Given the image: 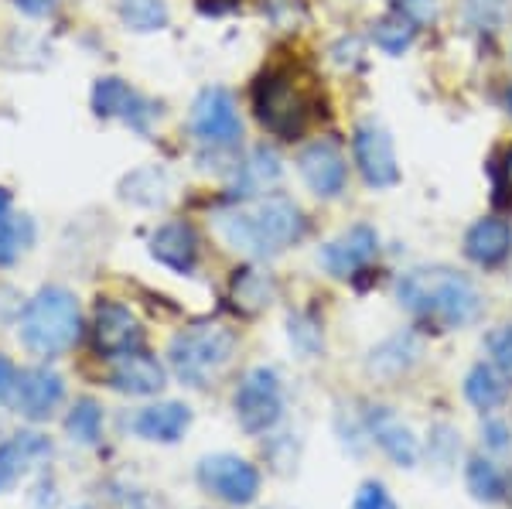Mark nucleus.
Segmentation results:
<instances>
[{
	"label": "nucleus",
	"instance_id": "b1692460",
	"mask_svg": "<svg viewBox=\"0 0 512 509\" xmlns=\"http://www.w3.org/2000/svg\"><path fill=\"white\" fill-rule=\"evenodd\" d=\"M168 188H171L168 171L158 168V164H151V168H137L134 175L123 178L120 195L137 205H161L168 199Z\"/></svg>",
	"mask_w": 512,
	"mask_h": 509
},
{
	"label": "nucleus",
	"instance_id": "ea45409f",
	"mask_svg": "<svg viewBox=\"0 0 512 509\" xmlns=\"http://www.w3.org/2000/svg\"><path fill=\"white\" fill-rule=\"evenodd\" d=\"M502 171H506V185H509V192H512V151H509L506 164H502Z\"/></svg>",
	"mask_w": 512,
	"mask_h": 509
},
{
	"label": "nucleus",
	"instance_id": "dca6fc26",
	"mask_svg": "<svg viewBox=\"0 0 512 509\" xmlns=\"http://www.w3.org/2000/svg\"><path fill=\"white\" fill-rule=\"evenodd\" d=\"M52 455V441L38 431H18L0 445V492Z\"/></svg>",
	"mask_w": 512,
	"mask_h": 509
},
{
	"label": "nucleus",
	"instance_id": "c9c22d12",
	"mask_svg": "<svg viewBox=\"0 0 512 509\" xmlns=\"http://www.w3.org/2000/svg\"><path fill=\"white\" fill-rule=\"evenodd\" d=\"M482 434H485V445H489L492 451H506L509 448V428L502 421H489L482 428Z\"/></svg>",
	"mask_w": 512,
	"mask_h": 509
},
{
	"label": "nucleus",
	"instance_id": "bb28decb",
	"mask_svg": "<svg viewBox=\"0 0 512 509\" xmlns=\"http://www.w3.org/2000/svg\"><path fill=\"white\" fill-rule=\"evenodd\" d=\"M65 434L76 445H96L99 434H103V407L93 397H79L72 404L69 417H65Z\"/></svg>",
	"mask_w": 512,
	"mask_h": 509
},
{
	"label": "nucleus",
	"instance_id": "f03ea898",
	"mask_svg": "<svg viewBox=\"0 0 512 509\" xmlns=\"http://www.w3.org/2000/svg\"><path fill=\"white\" fill-rule=\"evenodd\" d=\"M216 229L222 240L246 257H274L304 236V216L291 199L270 195L253 202L250 209L219 212Z\"/></svg>",
	"mask_w": 512,
	"mask_h": 509
},
{
	"label": "nucleus",
	"instance_id": "6ab92c4d",
	"mask_svg": "<svg viewBox=\"0 0 512 509\" xmlns=\"http://www.w3.org/2000/svg\"><path fill=\"white\" fill-rule=\"evenodd\" d=\"M512 253V226L499 216H485L465 233V257L478 267H499Z\"/></svg>",
	"mask_w": 512,
	"mask_h": 509
},
{
	"label": "nucleus",
	"instance_id": "7c9ffc66",
	"mask_svg": "<svg viewBox=\"0 0 512 509\" xmlns=\"http://www.w3.org/2000/svg\"><path fill=\"white\" fill-rule=\"evenodd\" d=\"M485 349L492 356V366L512 376V325H499L485 335Z\"/></svg>",
	"mask_w": 512,
	"mask_h": 509
},
{
	"label": "nucleus",
	"instance_id": "ddd939ff",
	"mask_svg": "<svg viewBox=\"0 0 512 509\" xmlns=\"http://www.w3.org/2000/svg\"><path fill=\"white\" fill-rule=\"evenodd\" d=\"M297 168H301V178L308 182L311 192L321 195V199L342 195L345 178H349L342 151H338L332 141H315L304 147V151L297 154Z\"/></svg>",
	"mask_w": 512,
	"mask_h": 509
},
{
	"label": "nucleus",
	"instance_id": "72a5a7b5",
	"mask_svg": "<svg viewBox=\"0 0 512 509\" xmlns=\"http://www.w3.org/2000/svg\"><path fill=\"white\" fill-rule=\"evenodd\" d=\"M291 339L301 346L304 352H315L318 342H321V332L315 328V322H308V318H291Z\"/></svg>",
	"mask_w": 512,
	"mask_h": 509
},
{
	"label": "nucleus",
	"instance_id": "a19ab883",
	"mask_svg": "<svg viewBox=\"0 0 512 509\" xmlns=\"http://www.w3.org/2000/svg\"><path fill=\"white\" fill-rule=\"evenodd\" d=\"M509 106H512V89H509Z\"/></svg>",
	"mask_w": 512,
	"mask_h": 509
},
{
	"label": "nucleus",
	"instance_id": "9d476101",
	"mask_svg": "<svg viewBox=\"0 0 512 509\" xmlns=\"http://www.w3.org/2000/svg\"><path fill=\"white\" fill-rule=\"evenodd\" d=\"M93 339L99 356L120 359L127 352H137L144 342V328H140L137 315L120 301H99L93 318Z\"/></svg>",
	"mask_w": 512,
	"mask_h": 509
},
{
	"label": "nucleus",
	"instance_id": "cd10ccee",
	"mask_svg": "<svg viewBox=\"0 0 512 509\" xmlns=\"http://www.w3.org/2000/svg\"><path fill=\"white\" fill-rule=\"evenodd\" d=\"M417 342L410 339V335H396V339L390 342H383L376 352H373V359H369V369L379 376H400V373H407L410 366H414V359H417Z\"/></svg>",
	"mask_w": 512,
	"mask_h": 509
},
{
	"label": "nucleus",
	"instance_id": "7ed1b4c3",
	"mask_svg": "<svg viewBox=\"0 0 512 509\" xmlns=\"http://www.w3.org/2000/svg\"><path fill=\"white\" fill-rule=\"evenodd\" d=\"M82 335V311L72 291L65 287H41L28 301L21 315V342L35 356H62L79 342Z\"/></svg>",
	"mask_w": 512,
	"mask_h": 509
},
{
	"label": "nucleus",
	"instance_id": "2f4dec72",
	"mask_svg": "<svg viewBox=\"0 0 512 509\" xmlns=\"http://www.w3.org/2000/svg\"><path fill=\"white\" fill-rule=\"evenodd\" d=\"M465 7L472 24L482 31H495L506 18V0H465Z\"/></svg>",
	"mask_w": 512,
	"mask_h": 509
},
{
	"label": "nucleus",
	"instance_id": "f704fd0d",
	"mask_svg": "<svg viewBox=\"0 0 512 509\" xmlns=\"http://www.w3.org/2000/svg\"><path fill=\"white\" fill-rule=\"evenodd\" d=\"M396 11H400L403 18H410L414 24H427V21H434L437 4L434 0H396Z\"/></svg>",
	"mask_w": 512,
	"mask_h": 509
},
{
	"label": "nucleus",
	"instance_id": "f8f14e48",
	"mask_svg": "<svg viewBox=\"0 0 512 509\" xmlns=\"http://www.w3.org/2000/svg\"><path fill=\"white\" fill-rule=\"evenodd\" d=\"M65 397V380L48 366L21 369L14 383V407L28 421H48Z\"/></svg>",
	"mask_w": 512,
	"mask_h": 509
},
{
	"label": "nucleus",
	"instance_id": "e433bc0d",
	"mask_svg": "<svg viewBox=\"0 0 512 509\" xmlns=\"http://www.w3.org/2000/svg\"><path fill=\"white\" fill-rule=\"evenodd\" d=\"M14 383H18V369L7 356H0V400H7L14 393Z\"/></svg>",
	"mask_w": 512,
	"mask_h": 509
},
{
	"label": "nucleus",
	"instance_id": "39448f33",
	"mask_svg": "<svg viewBox=\"0 0 512 509\" xmlns=\"http://www.w3.org/2000/svg\"><path fill=\"white\" fill-rule=\"evenodd\" d=\"M253 106L263 127L277 137L294 141L308 123V100L301 96V89L294 86V79L287 72H267L253 89Z\"/></svg>",
	"mask_w": 512,
	"mask_h": 509
},
{
	"label": "nucleus",
	"instance_id": "6e6552de",
	"mask_svg": "<svg viewBox=\"0 0 512 509\" xmlns=\"http://www.w3.org/2000/svg\"><path fill=\"white\" fill-rule=\"evenodd\" d=\"M192 134L212 147H229L239 141L243 123H239V110L229 89L209 86L198 93V100L192 103Z\"/></svg>",
	"mask_w": 512,
	"mask_h": 509
},
{
	"label": "nucleus",
	"instance_id": "412c9836",
	"mask_svg": "<svg viewBox=\"0 0 512 509\" xmlns=\"http://www.w3.org/2000/svg\"><path fill=\"white\" fill-rule=\"evenodd\" d=\"M274 298H277L274 277L260 267H239L233 281H229V301L243 315H260V311L274 305Z\"/></svg>",
	"mask_w": 512,
	"mask_h": 509
},
{
	"label": "nucleus",
	"instance_id": "473e14b6",
	"mask_svg": "<svg viewBox=\"0 0 512 509\" xmlns=\"http://www.w3.org/2000/svg\"><path fill=\"white\" fill-rule=\"evenodd\" d=\"M352 509H396V503L379 482H366V486H359V492H355Z\"/></svg>",
	"mask_w": 512,
	"mask_h": 509
},
{
	"label": "nucleus",
	"instance_id": "5701e85b",
	"mask_svg": "<svg viewBox=\"0 0 512 509\" xmlns=\"http://www.w3.org/2000/svg\"><path fill=\"white\" fill-rule=\"evenodd\" d=\"M280 178V158L274 147H256L250 151V158L239 164V175H236V185H239V195H256V192H267L274 188Z\"/></svg>",
	"mask_w": 512,
	"mask_h": 509
},
{
	"label": "nucleus",
	"instance_id": "c85d7f7f",
	"mask_svg": "<svg viewBox=\"0 0 512 509\" xmlns=\"http://www.w3.org/2000/svg\"><path fill=\"white\" fill-rule=\"evenodd\" d=\"M465 482H468V492H472L478 503H499V499H506V482H502L499 469L482 455L468 458Z\"/></svg>",
	"mask_w": 512,
	"mask_h": 509
},
{
	"label": "nucleus",
	"instance_id": "f257e3e1",
	"mask_svg": "<svg viewBox=\"0 0 512 509\" xmlns=\"http://www.w3.org/2000/svg\"><path fill=\"white\" fill-rule=\"evenodd\" d=\"M396 298L417 318L437 328H461L472 325L482 311L475 284L451 267H414L400 277Z\"/></svg>",
	"mask_w": 512,
	"mask_h": 509
},
{
	"label": "nucleus",
	"instance_id": "20e7f679",
	"mask_svg": "<svg viewBox=\"0 0 512 509\" xmlns=\"http://www.w3.org/2000/svg\"><path fill=\"white\" fill-rule=\"evenodd\" d=\"M236 349V335L226 325H192L178 332L168 346V363L188 387H205Z\"/></svg>",
	"mask_w": 512,
	"mask_h": 509
},
{
	"label": "nucleus",
	"instance_id": "c756f323",
	"mask_svg": "<svg viewBox=\"0 0 512 509\" xmlns=\"http://www.w3.org/2000/svg\"><path fill=\"white\" fill-rule=\"evenodd\" d=\"M414 35H417V24L410 18H403L400 11H393L390 18H383L373 31L376 45L383 48L386 55H403L410 45H414Z\"/></svg>",
	"mask_w": 512,
	"mask_h": 509
},
{
	"label": "nucleus",
	"instance_id": "4c0bfd02",
	"mask_svg": "<svg viewBox=\"0 0 512 509\" xmlns=\"http://www.w3.org/2000/svg\"><path fill=\"white\" fill-rule=\"evenodd\" d=\"M18 11H24L28 18H45V14L55 11V0H14Z\"/></svg>",
	"mask_w": 512,
	"mask_h": 509
},
{
	"label": "nucleus",
	"instance_id": "58836bf2",
	"mask_svg": "<svg viewBox=\"0 0 512 509\" xmlns=\"http://www.w3.org/2000/svg\"><path fill=\"white\" fill-rule=\"evenodd\" d=\"M7 209H11V195H7V188H0V219L7 216Z\"/></svg>",
	"mask_w": 512,
	"mask_h": 509
},
{
	"label": "nucleus",
	"instance_id": "0eeeda50",
	"mask_svg": "<svg viewBox=\"0 0 512 509\" xmlns=\"http://www.w3.org/2000/svg\"><path fill=\"white\" fill-rule=\"evenodd\" d=\"M198 486L229 506H250L260 492V472L239 455H209L198 462Z\"/></svg>",
	"mask_w": 512,
	"mask_h": 509
},
{
	"label": "nucleus",
	"instance_id": "2eb2a0df",
	"mask_svg": "<svg viewBox=\"0 0 512 509\" xmlns=\"http://www.w3.org/2000/svg\"><path fill=\"white\" fill-rule=\"evenodd\" d=\"M366 428L376 438V445L383 448L396 465H403V469H414L417 458H420L417 438L410 434V428L393 414L390 407H369Z\"/></svg>",
	"mask_w": 512,
	"mask_h": 509
},
{
	"label": "nucleus",
	"instance_id": "aec40b11",
	"mask_svg": "<svg viewBox=\"0 0 512 509\" xmlns=\"http://www.w3.org/2000/svg\"><path fill=\"white\" fill-rule=\"evenodd\" d=\"M188 428H192V410L178 404V400L144 407L134 417V431L144 441H158V445H175V441L185 438Z\"/></svg>",
	"mask_w": 512,
	"mask_h": 509
},
{
	"label": "nucleus",
	"instance_id": "393cba45",
	"mask_svg": "<svg viewBox=\"0 0 512 509\" xmlns=\"http://www.w3.org/2000/svg\"><path fill=\"white\" fill-rule=\"evenodd\" d=\"M120 21L127 24L130 31H140V35H151V31H164L168 28V0H117Z\"/></svg>",
	"mask_w": 512,
	"mask_h": 509
},
{
	"label": "nucleus",
	"instance_id": "1a4fd4ad",
	"mask_svg": "<svg viewBox=\"0 0 512 509\" xmlns=\"http://www.w3.org/2000/svg\"><path fill=\"white\" fill-rule=\"evenodd\" d=\"M352 151H355V164H359V171L369 188H393L400 182V164H396L393 141L379 123L366 120L355 127Z\"/></svg>",
	"mask_w": 512,
	"mask_h": 509
},
{
	"label": "nucleus",
	"instance_id": "4468645a",
	"mask_svg": "<svg viewBox=\"0 0 512 509\" xmlns=\"http://www.w3.org/2000/svg\"><path fill=\"white\" fill-rule=\"evenodd\" d=\"M379 250V236L373 226H352L342 236H335L321 253V264L328 267V274L335 277H355L359 270L373 264Z\"/></svg>",
	"mask_w": 512,
	"mask_h": 509
},
{
	"label": "nucleus",
	"instance_id": "a878e982",
	"mask_svg": "<svg viewBox=\"0 0 512 509\" xmlns=\"http://www.w3.org/2000/svg\"><path fill=\"white\" fill-rule=\"evenodd\" d=\"M31 243H35V223L28 216H11L7 212L0 219V267L18 264L24 253L31 250Z\"/></svg>",
	"mask_w": 512,
	"mask_h": 509
},
{
	"label": "nucleus",
	"instance_id": "f3484780",
	"mask_svg": "<svg viewBox=\"0 0 512 509\" xmlns=\"http://www.w3.org/2000/svg\"><path fill=\"white\" fill-rule=\"evenodd\" d=\"M151 257L175 274H192L198 264V236L188 223H164L151 236Z\"/></svg>",
	"mask_w": 512,
	"mask_h": 509
},
{
	"label": "nucleus",
	"instance_id": "a211bd4d",
	"mask_svg": "<svg viewBox=\"0 0 512 509\" xmlns=\"http://www.w3.org/2000/svg\"><path fill=\"white\" fill-rule=\"evenodd\" d=\"M164 366L147 352H127V356L117 359L110 373V387L120 393H130V397H154V393L164 390Z\"/></svg>",
	"mask_w": 512,
	"mask_h": 509
},
{
	"label": "nucleus",
	"instance_id": "4be33fe9",
	"mask_svg": "<svg viewBox=\"0 0 512 509\" xmlns=\"http://www.w3.org/2000/svg\"><path fill=\"white\" fill-rule=\"evenodd\" d=\"M509 393V383H506V373L502 369H495L489 363H478L468 369L465 376V397L468 404L478 407V410H492L499 407L502 400H506Z\"/></svg>",
	"mask_w": 512,
	"mask_h": 509
},
{
	"label": "nucleus",
	"instance_id": "423d86ee",
	"mask_svg": "<svg viewBox=\"0 0 512 509\" xmlns=\"http://www.w3.org/2000/svg\"><path fill=\"white\" fill-rule=\"evenodd\" d=\"M284 414V390L280 376L267 366H256L243 376L236 390V421L246 434L270 431Z\"/></svg>",
	"mask_w": 512,
	"mask_h": 509
},
{
	"label": "nucleus",
	"instance_id": "9b49d317",
	"mask_svg": "<svg viewBox=\"0 0 512 509\" xmlns=\"http://www.w3.org/2000/svg\"><path fill=\"white\" fill-rule=\"evenodd\" d=\"M93 110L96 117L103 120H123L127 127L140 130V134H147L151 130V120H154V103H147L144 96L137 93V89H130L123 79H99L93 86Z\"/></svg>",
	"mask_w": 512,
	"mask_h": 509
}]
</instances>
